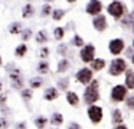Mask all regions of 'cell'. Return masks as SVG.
I'll list each match as a JSON object with an SVG mask.
<instances>
[{
  "mask_svg": "<svg viewBox=\"0 0 134 129\" xmlns=\"http://www.w3.org/2000/svg\"><path fill=\"white\" fill-rule=\"evenodd\" d=\"M131 62H133V64H134V55L131 57Z\"/></svg>",
  "mask_w": 134,
  "mask_h": 129,
  "instance_id": "cell-41",
  "label": "cell"
},
{
  "mask_svg": "<svg viewBox=\"0 0 134 129\" xmlns=\"http://www.w3.org/2000/svg\"><path fill=\"white\" fill-rule=\"evenodd\" d=\"M127 96V86H122V84H118L111 90V100L114 103H120L125 99Z\"/></svg>",
  "mask_w": 134,
  "mask_h": 129,
  "instance_id": "cell-3",
  "label": "cell"
},
{
  "mask_svg": "<svg viewBox=\"0 0 134 129\" xmlns=\"http://www.w3.org/2000/svg\"><path fill=\"white\" fill-rule=\"evenodd\" d=\"M68 68H69V62H68V59H62V61L58 64V73H65Z\"/></svg>",
  "mask_w": 134,
  "mask_h": 129,
  "instance_id": "cell-18",
  "label": "cell"
},
{
  "mask_svg": "<svg viewBox=\"0 0 134 129\" xmlns=\"http://www.w3.org/2000/svg\"><path fill=\"white\" fill-rule=\"evenodd\" d=\"M72 45H75V47H82V45H84V41H82L81 36L75 35V36L72 38Z\"/></svg>",
  "mask_w": 134,
  "mask_h": 129,
  "instance_id": "cell-25",
  "label": "cell"
},
{
  "mask_svg": "<svg viewBox=\"0 0 134 129\" xmlns=\"http://www.w3.org/2000/svg\"><path fill=\"white\" fill-rule=\"evenodd\" d=\"M48 54H49V49H48V48H42V51H41V57H42V58H46Z\"/></svg>",
  "mask_w": 134,
  "mask_h": 129,
  "instance_id": "cell-34",
  "label": "cell"
},
{
  "mask_svg": "<svg viewBox=\"0 0 134 129\" xmlns=\"http://www.w3.org/2000/svg\"><path fill=\"white\" fill-rule=\"evenodd\" d=\"M2 88H3V86H2V83H0V91H2Z\"/></svg>",
  "mask_w": 134,
  "mask_h": 129,
  "instance_id": "cell-43",
  "label": "cell"
},
{
  "mask_svg": "<svg viewBox=\"0 0 134 129\" xmlns=\"http://www.w3.org/2000/svg\"><path fill=\"white\" fill-rule=\"evenodd\" d=\"M64 35H65V29H64V28H56V29H55V38L58 39V41H61V39L64 38Z\"/></svg>",
  "mask_w": 134,
  "mask_h": 129,
  "instance_id": "cell-24",
  "label": "cell"
},
{
  "mask_svg": "<svg viewBox=\"0 0 134 129\" xmlns=\"http://www.w3.org/2000/svg\"><path fill=\"white\" fill-rule=\"evenodd\" d=\"M0 65H2V57H0Z\"/></svg>",
  "mask_w": 134,
  "mask_h": 129,
  "instance_id": "cell-45",
  "label": "cell"
},
{
  "mask_svg": "<svg viewBox=\"0 0 134 129\" xmlns=\"http://www.w3.org/2000/svg\"><path fill=\"white\" fill-rule=\"evenodd\" d=\"M125 86H127L128 90H133L134 88V71L128 70L125 74Z\"/></svg>",
  "mask_w": 134,
  "mask_h": 129,
  "instance_id": "cell-12",
  "label": "cell"
},
{
  "mask_svg": "<svg viewBox=\"0 0 134 129\" xmlns=\"http://www.w3.org/2000/svg\"><path fill=\"white\" fill-rule=\"evenodd\" d=\"M46 122H48V119H46L45 116H41V117H38V119L35 120L36 126H38L39 129H43V128H45V125H46Z\"/></svg>",
  "mask_w": 134,
  "mask_h": 129,
  "instance_id": "cell-22",
  "label": "cell"
},
{
  "mask_svg": "<svg viewBox=\"0 0 134 129\" xmlns=\"http://www.w3.org/2000/svg\"><path fill=\"white\" fill-rule=\"evenodd\" d=\"M124 9H125L124 4H121L120 2H113L111 4H108V13L113 15L117 21H120V19L122 18V15H124Z\"/></svg>",
  "mask_w": 134,
  "mask_h": 129,
  "instance_id": "cell-4",
  "label": "cell"
},
{
  "mask_svg": "<svg viewBox=\"0 0 134 129\" xmlns=\"http://www.w3.org/2000/svg\"><path fill=\"white\" fill-rule=\"evenodd\" d=\"M46 41H48V36H46V33H45V31L38 32V35H36V42H38V44H45Z\"/></svg>",
  "mask_w": 134,
  "mask_h": 129,
  "instance_id": "cell-19",
  "label": "cell"
},
{
  "mask_svg": "<svg viewBox=\"0 0 134 129\" xmlns=\"http://www.w3.org/2000/svg\"><path fill=\"white\" fill-rule=\"evenodd\" d=\"M88 116H90L91 122L92 123H99L102 119V109L97 105H91L90 109H88Z\"/></svg>",
  "mask_w": 134,
  "mask_h": 129,
  "instance_id": "cell-6",
  "label": "cell"
},
{
  "mask_svg": "<svg viewBox=\"0 0 134 129\" xmlns=\"http://www.w3.org/2000/svg\"><path fill=\"white\" fill-rule=\"evenodd\" d=\"M30 36H32V31H30V29L23 31V33H22V38H23V41H27Z\"/></svg>",
  "mask_w": 134,
  "mask_h": 129,
  "instance_id": "cell-32",
  "label": "cell"
},
{
  "mask_svg": "<svg viewBox=\"0 0 134 129\" xmlns=\"http://www.w3.org/2000/svg\"><path fill=\"white\" fill-rule=\"evenodd\" d=\"M58 52L59 54H65V52H66V47H65V45H59V47H58Z\"/></svg>",
  "mask_w": 134,
  "mask_h": 129,
  "instance_id": "cell-36",
  "label": "cell"
},
{
  "mask_svg": "<svg viewBox=\"0 0 134 129\" xmlns=\"http://www.w3.org/2000/svg\"><path fill=\"white\" fill-rule=\"evenodd\" d=\"M66 100H68V103H69L71 106H78V103H79L78 94L74 93V91H69V93L66 94Z\"/></svg>",
  "mask_w": 134,
  "mask_h": 129,
  "instance_id": "cell-13",
  "label": "cell"
},
{
  "mask_svg": "<svg viewBox=\"0 0 134 129\" xmlns=\"http://www.w3.org/2000/svg\"><path fill=\"white\" fill-rule=\"evenodd\" d=\"M20 32V23H13L12 26H10V33H19Z\"/></svg>",
  "mask_w": 134,
  "mask_h": 129,
  "instance_id": "cell-30",
  "label": "cell"
},
{
  "mask_svg": "<svg viewBox=\"0 0 134 129\" xmlns=\"http://www.w3.org/2000/svg\"><path fill=\"white\" fill-rule=\"evenodd\" d=\"M6 128H7V120L0 119V129H6Z\"/></svg>",
  "mask_w": 134,
  "mask_h": 129,
  "instance_id": "cell-35",
  "label": "cell"
},
{
  "mask_svg": "<svg viewBox=\"0 0 134 129\" xmlns=\"http://www.w3.org/2000/svg\"><path fill=\"white\" fill-rule=\"evenodd\" d=\"M115 129H128L127 126H124V125H121V123H120V125H117L115 126Z\"/></svg>",
  "mask_w": 134,
  "mask_h": 129,
  "instance_id": "cell-39",
  "label": "cell"
},
{
  "mask_svg": "<svg viewBox=\"0 0 134 129\" xmlns=\"http://www.w3.org/2000/svg\"><path fill=\"white\" fill-rule=\"evenodd\" d=\"M92 25H94V28H95L97 31H99V32L105 31L107 29V21H105V16H102V15L95 16L94 21H92Z\"/></svg>",
  "mask_w": 134,
  "mask_h": 129,
  "instance_id": "cell-10",
  "label": "cell"
},
{
  "mask_svg": "<svg viewBox=\"0 0 134 129\" xmlns=\"http://www.w3.org/2000/svg\"><path fill=\"white\" fill-rule=\"evenodd\" d=\"M99 99V94H98V81L97 80H92V81L88 84V87L85 88V93H84V102L87 105H94L97 100Z\"/></svg>",
  "mask_w": 134,
  "mask_h": 129,
  "instance_id": "cell-1",
  "label": "cell"
},
{
  "mask_svg": "<svg viewBox=\"0 0 134 129\" xmlns=\"http://www.w3.org/2000/svg\"><path fill=\"white\" fill-rule=\"evenodd\" d=\"M42 86V80L41 78H32L30 80V87L32 88H38Z\"/></svg>",
  "mask_w": 134,
  "mask_h": 129,
  "instance_id": "cell-28",
  "label": "cell"
},
{
  "mask_svg": "<svg viewBox=\"0 0 134 129\" xmlns=\"http://www.w3.org/2000/svg\"><path fill=\"white\" fill-rule=\"evenodd\" d=\"M68 129H81V126H79L78 123H71Z\"/></svg>",
  "mask_w": 134,
  "mask_h": 129,
  "instance_id": "cell-38",
  "label": "cell"
},
{
  "mask_svg": "<svg viewBox=\"0 0 134 129\" xmlns=\"http://www.w3.org/2000/svg\"><path fill=\"white\" fill-rule=\"evenodd\" d=\"M58 96H59V93H58V90H56L55 87L46 88V90H45V93H43L45 100H48V102H52V100L58 99Z\"/></svg>",
  "mask_w": 134,
  "mask_h": 129,
  "instance_id": "cell-11",
  "label": "cell"
},
{
  "mask_svg": "<svg viewBox=\"0 0 134 129\" xmlns=\"http://www.w3.org/2000/svg\"><path fill=\"white\" fill-rule=\"evenodd\" d=\"M131 26H133V32H134V22H133V23H131Z\"/></svg>",
  "mask_w": 134,
  "mask_h": 129,
  "instance_id": "cell-44",
  "label": "cell"
},
{
  "mask_svg": "<svg viewBox=\"0 0 134 129\" xmlns=\"http://www.w3.org/2000/svg\"><path fill=\"white\" fill-rule=\"evenodd\" d=\"M91 67H92L95 71H101L102 68L105 67V61H104V59H101V58H97V59H94V61H92V65H91Z\"/></svg>",
  "mask_w": 134,
  "mask_h": 129,
  "instance_id": "cell-15",
  "label": "cell"
},
{
  "mask_svg": "<svg viewBox=\"0 0 134 129\" xmlns=\"http://www.w3.org/2000/svg\"><path fill=\"white\" fill-rule=\"evenodd\" d=\"M49 13H51V6H49V4L43 6V9H42V16H48Z\"/></svg>",
  "mask_w": 134,
  "mask_h": 129,
  "instance_id": "cell-33",
  "label": "cell"
},
{
  "mask_svg": "<svg viewBox=\"0 0 134 129\" xmlns=\"http://www.w3.org/2000/svg\"><path fill=\"white\" fill-rule=\"evenodd\" d=\"M108 48H110V52L114 54V55H118V54H121V51L124 49V41L120 38L117 39H113V41L110 42V45H108Z\"/></svg>",
  "mask_w": 134,
  "mask_h": 129,
  "instance_id": "cell-8",
  "label": "cell"
},
{
  "mask_svg": "<svg viewBox=\"0 0 134 129\" xmlns=\"http://www.w3.org/2000/svg\"><path fill=\"white\" fill-rule=\"evenodd\" d=\"M133 48H134V42H133Z\"/></svg>",
  "mask_w": 134,
  "mask_h": 129,
  "instance_id": "cell-47",
  "label": "cell"
},
{
  "mask_svg": "<svg viewBox=\"0 0 134 129\" xmlns=\"http://www.w3.org/2000/svg\"><path fill=\"white\" fill-rule=\"evenodd\" d=\"M13 87L15 88H22L23 87V80H22L20 77H18L16 80H13Z\"/></svg>",
  "mask_w": 134,
  "mask_h": 129,
  "instance_id": "cell-29",
  "label": "cell"
},
{
  "mask_svg": "<svg viewBox=\"0 0 134 129\" xmlns=\"http://www.w3.org/2000/svg\"><path fill=\"white\" fill-rule=\"evenodd\" d=\"M64 15H65V12H64V10H61V9H56V10H53V12H52L53 21H61V19L64 18Z\"/></svg>",
  "mask_w": 134,
  "mask_h": 129,
  "instance_id": "cell-21",
  "label": "cell"
},
{
  "mask_svg": "<svg viewBox=\"0 0 134 129\" xmlns=\"http://www.w3.org/2000/svg\"><path fill=\"white\" fill-rule=\"evenodd\" d=\"M62 122H64V116H62L61 113H53L52 117H51V123L55 126H59L62 125Z\"/></svg>",
  "mask_w": 134,
  "mask_h": 129,
  "instance_id": "cell-14",
  "label": "cell"
},
{
  "mask_svg": "<svg viewBox=\"0 0 134 129\" xmlns=\"http://www.w3.org/2000/svg\"><path fill=\"white\" fill-rule=\"evenodd\" d=\"M125 105H127V107H128V109L134 110V96L127 97V102H125Z\"/></svg>",
  "mask_w": 134,
  "mask_h": 129,
  "instance_id": "cell-31",
  "label": "cell"
},
{
  "mask_svg": "<svg viewBox=\"0 0 134 129\" xmlns=\"http://www.w3.org/2000/svg\"><path fill=\"white\" fill-rule=\"evenodd\" d=\"M66 2H69V3H74V2H75V0H66Z\"/></svg>",
  "mask_w": 134,
  "mask_h": 129,
  "instance_id": "cell-42",
  "label": "cell"
},
{
  "mask_svg": "<svg viewBox=\"0 0 134 129\" xmlns=\"http://www.w3.org/2000/svg\"><path fill=\"white\" fill-rule=\"evenodd\" d=\"M45 2H52V0H45Z\"/></svg>",
  "mask_w": 134,
  "mask_h": 129,
  "instance_id": "cell-46",
  "label": "cell"
},
{
  "mask_svg": "<svg viewBox=\"0 0 134 129\" xmlns=\"http://www.w3.org/2000/svg\"><path fill=\"white\" fill-rule=\"evenodd\" d=\"M81 59L84 62H92L94 59V57H95V47L94 45H85L84 48L81 49Z\"/></svg>",
  "mask_w": 134,
  "mask_h": 129,
  "instance_id": "cell-5",
  "label": "cell"
},
{
  "mask_svg": "<svg viewBox=\"0 0 134 129\" xmlns=\"http://www.w3.org/2000/svg\"><path fill=\"white\" fill-rule=\"evenodd\" d=\"M26 51H27L26 44H22V45H19V47L15 49V55L16 57H23L25 54H26Z\"/></svg>",
  "mask_w": 134,
  "mask_h": 129,
  "instance_id": "cell-17",
  "label": "cell"
},
{
  "mask_svg": "<svg viewBox=\"0 0 134 129\" xmlns=\"http://www.w3.org/2000/svg\"><path fill=\"white\" fill-rule=\"evenodd\" d=\"M76 80L81 84H90L92 81V71L90 68H82L76 73Z\"/></svg>",
  "mask_w": 134,
  "mask_h": 129,
  "instance_id": "cell-7",
  "label": "cell"
},
{
  "mask_svg": "<svg viewBox=\"0 0 134 129\" xmlns=\"http://www.w3.org/2000/svg\"><path fill=\"white\" fill-rule=\"evenodd\" d=\"M22 97L25 102H29L32 99V90H22Z\"/></svg>",
  "mask_w": 134,
  "mask_h": 129,
  "instance_id": "cell-27",
  "label": "cell"
},
{
  "mask_svg": "<svg viewBox=\"0 0 134 129\" xmlns=\"http://www.w3.org/2000/svg\"><path fill=\"white\" fill-rule=\"evenodd\" d=\"M102 10V4L99 0H91L90 3H88L87 6V13H90V15H98L99 12Z\"/></svg>",
  "mask_w": 134,
  "mask_h": 129,
  "instance_id": "cell-9",
  "label": "cell"
},
{
  "mask_svg": "<svg viewBox=\"0 0 134 129\" xmlns=\"http://www.w3.org/2000/svg\"><path fill=\"white\" fill-rule=\"evenodd\" d=\"M68 83H69V80L68 78H62L58 81V87L61 88V90H66L68 88Z\"/></svg>",
  "mask_w": 134,
  "mask_h": 129,
  "instance_id": "cell-26",
  "label": "cell"
},
{
  "mask_svg": "<svg viewBox=\"0 0 134 129\" xmlns=\"http://www.w3.org/2000/svg\"><path fill=\"white\" fill-rule=\"evenodd\" d=\"M25 125H26V123L22 122V123H19V125H18V128H19V129H25Z\"/></svg>",
  "mask_w": 134,
  "mask_h": 129,
  "instance_id": "cell-40",
  "label": "cell"
},
{
  "mask_svg": "<svg viewBox=\"0 0 134 129\" xmlns=\"http://www.w3.org/2000/svg\"><path fill=\"white\" fill-rule=\"evenodd\" d=\"M125 70H127V64H125V61L121 58L113 59L110 67H108V73H110L111 76H120V74H122Z\"/></svg>",
  "mask_w": 134,
  "mask_h": 129,
  "instance_id": "cell-2",
  "label": "cell"
},
{
  "mask_svg": "<svg viewBox=\"0 0 134 129\" xmlns=\"http://www.w3.org/2000/svg\"><path fill=\"white\" fill-rule=\"evenodd\" d=\"M38 71L39 73H42V74H46L48 71H49V65H48V62H41V64L38 65Z\"/></svg>",
  "mask_w": 134,
  "mask_h": 129,
  "instance_id": "cell-23",
  "label": "cell"
},
{
  "mask_svg": "<svg viewBox=\"0 0 134 129\" xmlns=\"http://www.w3.org/2000/svg\"><path fill=\"white\" fill-rule=\"evenodd\" d=\"M32 15H33V7L30 6V4L25 6L23 7V12H22V16H23V18H30Z\"/></svg>",
  "mask_w": 134,
  "mask_h": 129,
  "instance_id": "cell-20",
  "label": "cell"
},
{
  "mask_svg": "<svg viewBox=\"0 0 134 129\" xmlns=\"http://www.w3.org/2000/svg\"><path fill=\"white\" fill-rule=\"evenodd\" d=\"M6 100H7V96L6 94H2V96H0V105H4Z\"/></svg>",
  "mask_w": 134,
  "mask_h": 129,
  "instance_id": "cell-37",
  "label": "cell"
},
{
  "mask_svg": "<svg viewBox=\"0 0 134 129\" xmlns=\"http://www.w3.org/2000/svg\"><path fill=\"white\" fill-rule=\"evenodd\" d=\"M122 122V115H121V110L120 109H115L113 112V123L114 125H120Z\"/></svg>",
  "mask_w": 134,
  "mask_h": 129,
  "instance_id": "cell-16",
  "label": "cell"
}]
</instances>
